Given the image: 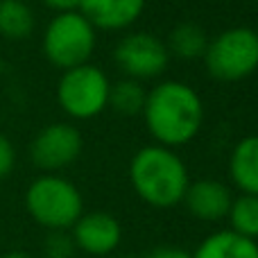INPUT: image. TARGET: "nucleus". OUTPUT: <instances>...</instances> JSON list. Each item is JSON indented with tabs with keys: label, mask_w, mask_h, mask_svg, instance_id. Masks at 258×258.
<instances>
[{
	"label": "nucleus",
	"mask_w": 258,
	"mask_h": 258,
	"mask_svg": "<svg viewBox=\"0 0 258 258\" xmlns=\"http://www.w3.org/2000/svg\"><path fill=\"white\" fill-rule=\"evenodd\" d=\"M141 113L156 145L174 150L200 134L204 122V102L190 84L165 80L147 91Z\"/></svg>",
	"instance_id": "obj_1"
},
{
	"label": "nucleus",
	"mask_w": 258,
	"mask_h": 258,
	"mask_svg": "<svg viewBox=\"0 0 258 258\" xmlns=\"http://www.w3.org/2000/svg\"><path fill=\"white\" fill-rule=\"evenodd\" d=\"M129 181L145 204L154 209H172L181 204L190 177L181 156L163 145L141 147L129 161Z\"/></svg>",
	"instance_id": "obj_2"
},
{
	"label": "nucleus",
	"mask_w": 258,
	"mask_h": 258,
	"mask_svg": "<svg viewBox=\"0 0 258 258\" xmlns=\"http://www.w3.org/2000/svg\"><path fill=\"white\" fill-rule=\"evenodd\" d=\"M25 209L48 231H68L84 213V200L71 179L45 172L27 186Z\"/></svg>",
	"instance_id": "obj_3"
},
{
	"label": "nucleus",
	"mask_w": 258,
	"mask_h": 258,
	"mask_svg": "<svg viewBox=\"0 0 258 258\" xmlns=\"http://www.w3.org/2000/svg\"><path fill=\"white\" fill-rule=\"evenodd\" d=\"M95 27L80 12L57 14L43 32V54L52 66L68 68L89 63L95 50Z\"/></svg>",
	"instance_id": "obj_4"
},
{
	"label": "nucleus",
	"mask_w": 258,
	"mask_h": 258,
	"mask_svg": "<svg viewBox=\"0 0 258 258\" xmlns=\"http://www.w3.org/2000/svg\"><path fill=\"white\" fill-rule=\"evenodd\" d=\"M209 73L220 82H240L258 71V32L229 27L220 32L204 52Z\"/></svg>",
	"instance_id": "obj_5"
},
{
	"label": "nucleus",
	"mask_w": 258,
	"mask_h": 258,
	"mask_svg": "<svg viewBox=\"0 0 258 258\" xmlns=\"http://www.w3.org/2000/svg\"><path fill=\"white\" fill-rule=\"evenodd\" d=\"M111 82L93 63L68 68L59 77L57 102L75 120H91L109 107Z\"/></svg>",
	"instance_id": "obj_6"
},
{
	"label": "nucleus",
	"mask_w": 258,
	"mask_h": 258,
	"mask_svg": "<svg viewBox=\"0 0 258 258\" xmlns=\"http://www.w3.org/2000/svg\"><path fill=\"white\" fill-rule=\"evenodd\" d=\"M113 59L129 80H152L165 73L170 52L159 36L150 32H134L118 41Z\"/></svg>",
	"instance_id": "obj_7"
},
{
	"label": "nucleus",
	"mask_w": 258,
	"mask_h": 258,
	"mask_svg": "<svg viewBox=\"0 0 258 258\" xmlns=\"http://www.w3.org/2000/svg\"><path fill=\"white\" fill-rule=\"evenodd\" d=\"M82 147L84 141L80 129L68 122H52L34 136L30 145V156L36 168L54 174L57 170L75 163L77 156L82 154Z\"/></svg>",
	"instance_id": "obj_8"
},
{
	"label": "nucleus",
	"mask_w": 258,
	"mask_h": 258,
	"mask_svg": "<svg viewBox=\"0 0 258 258\" xmlns=\"http://www.w3.org/2000/svg\"><path fill=\"white\" fill-rule=\"evenodd\" d=\"M75 249L89 256H107L118 249L122 238V227L111 213L93 211L82 213V218L71 227Z\"/></svg>",
	"instance_id": "obj_9"
},
{
	"label": "nucleus",
	"mask_w": 258,
	"mask_h": 258,
	"mask_svg": "<svg viewBox=\"0 0 258 258\" xmlns=\"http://www.w3.org/2000/svg\"><path fill=\"white\" fill-rule=\"evenodd\" d=\"M233 195L227 183L218 179H197L188 186L183 195L188 213L202 222H220L229 215Z\"/></svg>",
	"instance_id": "obj_10"
},
{
	"label": "nucleus",
	"mask_w": 258,
	"mask_h": 258,
	"mask_svg": "<svg viewBox=\"0 0 258 258\" xmlns=\"http://www.w3.org/2000/svg\"><path fill=\"white\" fill-rule=\"evenodd\" d=\"M145 9V0H80L77 12L89 18L95 30L118 32L134 25Z\"/></svg>",
	"instance_id": "obj_11"
},
{
	"label": "nucleus",
	"mask_w": 258,
	"mask_h": 258,
	"mask_svg": "<svg viewBox=\"0 0 258 258\" xmlns=\"http://www.w3.org/2000/svg\"><path fill=\"white\" fill-rule=\"evenodd\" d=\"M229 174L242 195H258V134L236 143L229 159Z\"/></svg>",
	"instance_id": "obj_12"
},
{
	"label": "nucleus",
	"mask_w": 258,
	"mask_h": 258,
	"mask_svg": "<svg viewBox=\"0 0 258 258\" xmlns=\"http://www.w3.org/2000/svg\"><path fill=\"white\" fill-rule=\"evenodd\" d=\"M192 258H258V242L231 229H222L206 236Z\"/></svg>",
	"instance_id": "obj_13"
},
{
	"label": "nucleus",
	"mask_w": 258,
	"mask_h": 258,
	"mask_svg": "<svg viewBox=\"0 0 258 258\" xmlns=\"http://www.w3.org/2000/svg\"><path fill=\"white\" fill-rule=\"evenodd\" d=\"M168 52L179 59H200L209 48L206 30L197 23H179L168 34Z\"/></svg>",
	"instance_id": "obj_14"
},
{
	"label": "nucleus",
	"mask_w": 258,
	"mask_h": 258,
	"mask_svg": "<svg viewBox=\"0 0 258 258\" xmlns=\"http://www.w3.org/2000/svg\"><path fill=\"white\" fill-rule=\"evenodd\" d=\"M34 32V12L25 0H0V36L23 41Z\"/></svg>",
	"instance_id": "obj_15"
},
{
	"label": "nucleus",
	"mask_w": 258,
	"mask_h": 258,
	"mask_svg": "<svg viewBox=\"0 0 258 258\" xmlns=\"http://www.w3.org/2000/svg\"><path fill=\"white\" fill-rule=\"evenodd\" d=\"M145 91L138 84V80H120L109 89V107L120 116H136L143 111L145 104Z\"/></svg>",
	"instance_id": "obj_16"
},
{
	"label": "nucleus",
	"mask_w": 258,
	"mask_h": 258,
	"mask_svg": "<svg viewBox=\"0 0 258 258\" xmlns=\"http://www.w3.org/2000/svg\"><path fill=\"white\" fill-rule=\"evenodd\" d=\"M229 222L231 231L240 233L245 238L256 240L258 238V195H242L231 202L229 209Z\"/></svg>",
	"instance_id": "obj_17"
},
{
	"label": "nucleus",
	"mask_w": 258,
	"mask_h": 258,
	"mask_svg": "<svg viewBox=\"0 0 258 258\" xmlns=\"http://www.w3.org/2000/svg\"><path fill=\"white\" fill-rule=\"evenodd\" d=\"M43 254L48 258H71L75 254L73 236L66 231H50V236L45 238Z\"/></svg>",
	"instance_id": "obj_18"
},
{
	"label": "nucleus",
	"mask_w": 258,
	"mask_h": 258,
	"mask_svg": "<svg viewBox=\"0 0 258 258\" xmlns=\"http://www.w3.org/2000/svg\"><path fill=\"white\" fill-rule=\"evenodd\" d=\"M16 165V150L5 134H0V179L9 177Z\"/></svg>",
	"instance_id": "obj_19"
},
{
	"label": "nucleus",
	"mask_w": 258,
	"mask_h": 258,
	"mask_svg": "<svg viewBox=\"0 0 258 258\" xmlns=\"http://www.w3.org/2000/svg\"><path fill=\"white\" fill-rule=\"evenodd\" d=\"M45 7H50L52 12L63 14V12H77L80 9V0H41Z\"/></svg>",
	"instance_id": "obj_20"
},
{
	"label": "nucleus",
	"mask_w": 258,
	"mask_h": 258,
	"mask_svg": "<svg viewBox=\"0 0 258 258\" xmlns=\"http://www.w3.org/2000/svg\"><path fill=\"white\" fill-rule=\"evenodd\" d=\"M147 258H192V254L183 249H177V247H161V249H154Z\"/></svg>",
	"instance_id": "obj_21"
},
{
	"label": "nucleus",
	"mask_w": 258,
	"mask_h": 258,
	"mask_svg": "<svg viewBox=\"0 0 258 258\" xmlns=\"http://www.w3.org/2000/svg\"><path fill=\"white\" fill-rule=\"evenodd\" d=\"M0 258H32L30 254H25V251H9V254L0 256Z\"/></svg>",
	"instance_id": "obj_22"
},
{
	"label": "nucleus",
	"mask_w": 258,
	"mask_h": 258,
	"mask_svg": "<svg viewBox=\"0 0 258 258\" xmlns=\"http://www.w3.org/2000/svg\"><path fill=\"white\" fill-rule=\"evenodd\" d=\"M120 258H138V256H120Z\"/></svg>",
	"instance_id": "obj_23"
},
{
	"label": "nucleus",
	"mask_w": 258,
	"mask_h": 258,
	"mask_svg": "<svg viewBox=\"0 0 258 258\" xmlns=\"http://www.w3.org/2000/svg\"><path fill=\"white\" fill-rule=\"evenodd\" d=\"M256 3H258V0H256Z\"/></svg>",
	"instance_id": "obj_24"
}]
</instances>
